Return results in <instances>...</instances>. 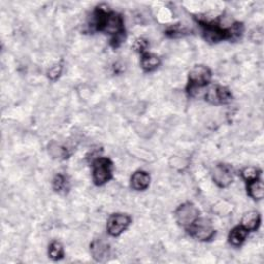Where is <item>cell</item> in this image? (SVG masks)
<instances>
[{
	"label": "cell",
	"mask_w": 264,
	"mask_h": 264,
	"mask_svg": "<svg viewBox=\"0 0 264 264\" xmlns=\"http://www.w3.org/2000/svg\"><path fill=\"white\" fill-rule=\"evenodd\" d=\"M49 256L53 260H59L62 259L64 256V249L58 242H53L49 247Z\"/></svg>",
	"instance_id": "cell-17"
},
{
	"label": "cell",
	"mask_w": 264,
	"mask_h": 264,
	"mask_svg": "<svg viewBox=\"0 0 264 264\" xmlns=\"http://www.w3.org/2000/svg\"><path fill=\"white\" fill-rule=\"evenodd\" d=\"M260 173H261V171L258 168L250 166V167H246L242 171V177L247 183H251V182L258 180L260 177Z\"/></svg>",
	"instance_id": "cell-18"
},
{
	"label": "cell",
	"mask_w": 264,
	"mask_h": 264,
	"mask_svg": "<svg viewBox=\"0 0 264 264\" xmlns=\"http://www.w3.org/2000/svg\"><path fill=\"white\" fill-rule=\"evenodd\" d=\"M53 188L58 193H66L68 190V182L63 174H57L53 180Z\"/></svg>",
	"instance_id": "cell-16"
},
{
	"label": "cell",
	"mask_w": 264,
	"mask_h": 264,
	"mask_svg": "<svg viewBox=\"0 0 264 264\" xmlns=\"http://www.w3.org/2000/svg\"><path fill=\"white\" fill-rule=\"evenodd\" d=\"M148 42L147 40L143 39V37H138V39L135 40L134 42V45H133V48L135 49V51L141 53L142 55L147 53V49H148Z\"/></svg>",
	"instance_id": "cell-20"
},
{
	"label": "cell",
	"mask_w": 264,
	"mask_h": 264,
	"mask_svg": "<svg viewBox=\"0 0 264 264\" xmlns=\"http://www.w3.org/2000/svg\"><path fill=\"white\" fill-rule=\"evenodd\" d=\"M106 6L97 7L94 12L93 24L97 30L105 31L112 36L111 45L115 48L119 47L125 40L124 21L121 15L105 9Z\"/></svg>",
	"instance_id": "cell-1"
},
{
	"label": "cell",
	"mask_w": 264,
	"mask_h": 264,
	"mask_svg": "<svg viewBox=\"0 0 264 264\" xmlns=\"http://www.w3.org/2000/svg\"><path fill=\"white\" fill-rule=\"evenodd\" d=\"M204 37L209 43H218L223 40L232 39L231 28H222L218 25L204 23Z\"/></svg>",
	"instance_id": "cell-7"
},
{
	"label": "cell",
	"mask_w": 264,
	"mask_h": 264,
	"mask_svg": "<svg viewBox=\"0 0 264 264\" xmlns=\"http://www.w3.org/2000/svg\"><path fill=\"white\" fill-rule=\"evenodd\" d=\"M131 218L123 213L112 215L107 221V231L111 236H119L128 228Z\"/></svg>",
	"instance_id": "cell-8"
},
{
	"label": "cell",
	"mask_w": 264,
	"mask_h": 264,
	"mask_svg": "<svg viewBox=\"0 0 264 264\" xmlns=\"http://www.w3.org/2000/svg\"><path fill=\"white\" fill-rule=\"evenodd\" d=\"M112 177V163L108 158L100 157L93 162V181L97 186L108 182Z\"/></svg>",
	"instance_id": "cell-3"
},
{
	"label": "cell",
	"mask_w": 264,
	"mask_h": 264,
	"mask_svg": "<svg viewBox=\"0 0 264 264\" xmlns=\"http://www.w3.org/2000/svg\"><path fill=\"white\" fill-rule=\"evenodd\" d=\"M141 64L145 71H153L159 67V65L161 64V60L158 56L147 52L142 55Z\"/></svg>",
	"instance_id": "cell-14"
},
{
	"label": "cell",
	"mask_w": 264,
	"mask_h": 264,
	"mask_svg": "<svg viewBox=\"0 0 264 264\" xmlns=\"http://www.w3.org/2000/svg\"><path fill=\"white\" fill-rule=\"evenodd\" d=\"M212 179L219 187H228L234 179L233 168L227 164H219L213 169Z\"/></svg>",
	"instance_id": "cell-9"
},
{
	"label": "cell",
	"mask_w": 264,
	"mask_h": 264,
	"mask_svg": "<svg viewBox=\"0 0 264 264\" xmlns=\"http://www.w3.org/2000/svg\"><path fill=\"white\" fill-rule=\"evenodd\" d=\"M150 185V175L145 171H136L131 177V187L136 191L146 190Z\"/></svg>",
	"instance_id": "cell-11"
},
{
	"label": "cell",
	"mask_w": 264,
	"mask_h": 264,
	"mask_svg": "<svg viewBox=\"0 0 264 264\" xmlns=\"http://www.w3.org/2000/svg\"><path fill=\"white\" fill-rule=\"evenodd\" d=\"M206 100L211 105H225L231 102L232 94L228 88L215 85L209 88L206 93Z\"/></svg>",
	"instance_id": "cell-6"
},
{
	"label": "cell",
	"mask_w": 264,
	"mask_h": 264,
	"mask_svg": "<svg viewBox=\"0 0 264 264\" xmlns=\"http://www.w3.org/2000/svg\"><path fill=\"white\" fill-rule=\"evenodd\" d=\"M188 231L193 237L204 242L211 240L216 233L211 222L207 218H197L188 227Z\"/></svg>",
	"instance_id": "cell-2"
},
{
	"label": "cell",
	"mask_w": 264,
	"mask_h": 264,
	"mask_svg": "<svg viewBox=\"0 0 264 264\" xmlns=\"http://www.w3.org/2000/svg\"><path fill=\"white\" fill-rule=\"evenodd\" d=\"M62 70H63V66H62L61 64H56V65H54L53 67H51V68H50V69L48 70V72H47L48 78H49L50 80H52V81L57 80V79L60 77V75H61Z\"/></svg>",
	"instance_id": "cell-21"
},
{
	"label": "cell",
	"mask_w": 264,
	"mask_h": 264,
	"mask_svg": "<svg viewBox=\"0 0 264 264\" xmlns=\"http://www.w3.org/2000/svg\"><path fill=\"white\" fill-rule=\"evenodd\" d=\"M211 79L210 68L205 65H195L189 72V87L188 90L192 94L199 88L207 86Z\"/></svg>",
	"instance_id": "cell-4"
},
{
	"label": "cell",
	"mask_w": 264,
	"mask_h": 264,
	"mask_svg": "<svg viewBox=\"0 0 264 264\" xmlns=\"http://www.w3.org/2000/svg\"><path fill=\"white\" fill-rule=\"evenodd\" d=\"M248 233L249 231L246 228H244L242 225L236 226V227H234L229 233V237H228L229 243L235 247L241 246L246 241Z\"/></svg>",
	"instance_id": "cell-13"
},
{
	"label": "cell",
	"mask_w": 264,
	"mask_h": 264,
	"mask_svg": "<svg viewBox=\"0 0 264 264\" xmlns=\"http://www.w3.org/2000/svg\"><path fill=\"white\" fill-rule=\"evenodd\" d=\"M260 222H261V218H260L259 212L252 211L245 213V215L243 216L241 225L248 231H255L260 226Z\"/></svg>",
	"instance_id": "cell-10"
},
{
	"label": "cell",
	"mask_w": 264,
	"mask_h": 264,
	"mask_svg": "<svg viewBox=\"0 0 264 264\" xmlns=\"http://www.w3.org/2000/svg\"><path fill=\"white\" fill-rule=\"evenodd\" d=\"M91 253L96 261H103L109 254V247L103 241H95L91 245Z\"/></svg>",
	"instance_id": "cell-12"
},
{
	"label": "cell",
	"mask_w": 264,
	"mask_h": 264,
	"mask_svg": "<svg viewBox=\"0 0 264 264\" xmlns=\"http://www.w3.org/2000/svg\"><path fill=\"white\" fill-rule=\"evenodd\" d=\"M174 216L181 226L189 227L197 218H199V211L193 204L185 203L175 210Z\"/></svg>",
	"instance_id": "cell-5"
},
{
	"label": "cell",
	"mask_w": 264,
	"mask_h": 264,
	"mask_svg": "<svg viewBox=\"0 0 264 264\" xmlns=\"http://www.w3.org/2000/svg\"><path fill=\"white\" fill-rule=\"evenodd\" d=\"M49 151H50V153L52 154V156H54V158L65 159L68 156L67 149L61 147L59 144H56V143H51L49 145Z\"/></svg>",
	"instance_id": "cell-19"
},
{
	"label": "cell",
	"mask_w": 264,
	"mask_h": 264,
	"mask_svg": "<svg viewBox=\"0 0 264 264\" xmlns=\"http://www.w3.org/2000/svg\"><path fill=\"white\" fill-rule=\"evenodd\" d=\"M248 193L253 199H262L264 196L263 183L258 179L251 183H248Z\"/></svg>",
	"instance_id": "cell-15"
}]
</instances>
